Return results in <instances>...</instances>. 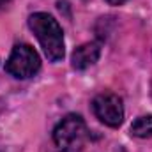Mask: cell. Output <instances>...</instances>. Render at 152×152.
I'll list each match as a JSON object with an SVG mask.
<instances>
[{
  "instance_id": "4",
  "label": "cell",
  "mask_w": 152,
  "mask_h": 152,
  "mask_svg": "<svg viewBox=\"0 0 152 152\" xmlns=\"http://www.w3.org/2000/svg\"><path fill=\"white\" fill-rule=\"evenodd\" d=\"M92 110L96 117L110 126V127H118L124 120V104L122 99L115 94H101L92 101Z\"/></svg>"
},
{
  "instance_id": "7",
  "label": "cell",
  "mask_w": 152,
  "mask_h": 152,
  "mask_svg": "<svg viewBox=\"0 0 152 152\" xmlns=\"http://www.w3.org/2000/svg\"><path fill=\"white\" fill-rule=\"evenodd\" d=\"M110 5H122L124 2H127V0H106Z\"/></svg>"
},
{
  "instance_id": "5",
  "label": "cell",
  "mask_w": 152,
  "mask_h": 152,
  "mask_svg": "<svg viewBox=\"0 0 152 152\" xmlns=\"http://www.w3.org/2000/svg\"><path fill=\"white\" fill-rule=\"evenodd\" d=\"M99 55H101V44L99 42L81 44L73 51V67L78 71H83V69L90 67L92 64H96Z\"/></svg>"
},
{
  "instance_id": "3",
  "label": "cell",
  "mask_w": 152,
  "mask_h": 152,
  "mask_svg": "<svg viewBox=\"0 0 152 152\" xmlns=\"http://www.w3.org/2000/svg\"><path fill=\"white\" fill-rule=\"evenodd\" d=\"M41 60L37 51L28 44H16L5 62V71L14 78H30L39 71Z\"/></svg>"
},
{
  "instance_id": "1",
  "label": "cell",
  "mask_w": 152,
  "mask_h": 152,
  "mask_svg": "<svg viewBox=\"0 0 152 152\" xmlns=\"http://www.w3.org/2000/svg\"><path fill=\"white\" fill-rule=\"evenodd\" d=\"M28 27L36 34L42 46L44 55L51 62H58L64 58V34L58 21L48 12H34L28 18Z\"/></svg>"
},
{
  "instance_id": "2",
  "label": "cell",
  "mask_w": 152,
  "mask_h": 152,
  "mask_svg": "<svg viewBox=\"0 0 152 152\" xmlns=\"http://www.w3.org/2000/svg\"><path fill=\"white\" fill-rule=\"evenodd\" d=\"M57 147L64 152H81L88 142V129L85 120L76 113L66 115L53 131Z\"/></svg>"
},
{
  "instance_id": "6",
  "label": "cell",
  "mask_w": 152,
  "mask_h": 152,
  "mask_svg": "<svg viewBox=\"0 0 152 152\" xmlns=\"http://www.w3.org/2000/svg\"><path fill=\"white\" fill-rule=\"evenodd\" d=\"M131 133L138 138H152V115L138 117L131 126Z\"/></svg>"
},
{
  "instance_id": "8",
  "label": "cell",
  "mask_w": 152,
  "mask_h": 152,
  "mask_svg": "<svg viewBox=\"0 0 152 152\" xmlns=\"http://www.w3.org/2000/svg\"><path fill=\"white\" fill-rule=\"evenodd\" d=\"M7 2H11V0H0V7H2V5H5Z\"/></svg>"
}]
</instances>
